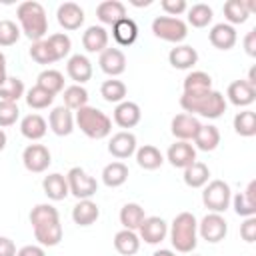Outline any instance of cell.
Wrapping results in <instances>:
<instances>
[{
  "label": "cell",
  "instance_id": "obj_31",
  "mask_svg": "<svg viewBox=\"0 0 256 256\" xmlns=\"http://www.w3.org/2000/svg\"><path fill=\"white\" fill-rule=\"evenodd\" d=\"M128 174H130L128 172V166L124 162L116 160V162H110V164L104 166V170H102V182L108 188H118V186H122L128 180Z\"/></svg>",
  "mask_w": 256,
  "mask_h": 256
},
{
  "label": "cell",
  "instance_id": "obj_40",
  "mask_svg": "<svg viewBox=\"0 0 256 256\" xmlns=\"http://www.w3.org/2000/svg\"><path fill=\"white\" fill-rule=\"evenodd\" d=\"M46 44H48V48H50V52H52V56H54L56 62L62 60V58H66V56L70 54V48H72V40H70V36L64 34V32L50 34V36L46 38Z\"/></svg>",
  "mask_w": 256,
  "mask_h": 256
},
{
  "label": "cell",
  "instance_id": "obj_33",
  "mask_svg": "<svg viewBox=\"0 0 256 256\" xmlns=\"http://www.w3.org/2000/svg\"><path fill=\"white\" fill-rule=\"evenodd\" d=\"M114 248L122 256H134L140 250V236L132 230H120L114 236Z\"/></svg>",
  "mask_w": 256,
  "mask_h": 256
},
{
  "label": "cell",
  "instance_id": "obj_35",
  "mask_svg": "<svg viewBox=\"0 0 256 256\" xmlns=\"http://www.w3.org/2000/svg\"><path fill=\"white\" fill-rule=\"evenodd\" d=\"M182 88H184V94L208 92V90H212V78H210V74H206V72H202V70H194V72H190V74L184 78Z\"/></svg>",
  "mask_w": 256,
  "mask_h": 256
},
{
  "label": "cell",
  "instance_id": "obj_16",
  "mask_svg": "<svg viewBox=\"0 0 256 256\" xmlns=\"http://www.w3.org/2000/svg\"><path fill=\"white\" fill-rule=\"evenodd\" d=\"M98 64H100V70L104 74L114 78V76H120L126 70V56L120 48H106L104 52H100Z\"/></svg>",
  "mask_w": 256,
  "mask_h": 256
},
{
  "label": "cell",
  "instance_id": "obj_45",
  "mask_svg": "<svg viewBox=\"0 0 256 256\" xmlns=\"http://www.w3.org/2000/svg\"><path fill=\"white\" fill-rule=\"evenodd\" d=\"M20 40V28L12 20H0V46H14Z\"/></svg>",
  "mask_w": 256,
  "mask_h": 256
},
{
  "label": "cell",
  "instance_id": "obj_9",
  "mask_svg": "<svg viewBox=\"0 0 256 256\" xmlns=\"http://www.w3.org/2000/svg\"><path fill=\"white\" fill-rule=\"evenodd\" d=\"M198 234L202 236V240L210 242V244H218L226 238L228 234V222L224 220L222 214L210 212L206 214L200 222H198Z\"/></svg>",
  "mask_w": 256,
  "mask_h": 256
},
{
  "label": "cell",
  "instance_id": "obj_58",
  "mask_svg": "<svg viewBox=\"0 0 256 256\" xmlns=\"http://www.w3.org/2000/svg\"><path fill=\"white\" fill-rule=\"evenodd\" d=\"M130 4H132V6H136V8H140V6H150V4H152V0H144V2H140V0H132Z\"/></svg>",
  "mask_w": 256,
  "mask_h": 256
},
{
  "label": "cell",
  "instance_id": "obj_59",
  "mask_svg": "<svg viewBox=\"0 0 256 256\" xmlns=\"http://www.w3.org/2000/svg\"><path fill=\"white\" fill-rule=\"evenodd\" d=\"M190 256H198V254H190Z\"/></svg>",
  "mask_w": 256,
  "mask_h": 256
},
{
  "label": "cell",
  "instance_id": "obj_5",
  "mask_svg": "<svg viewBox=\"0 0 256 256\" xmlns=\"http://www.w3.org/2000/svg\"><path fill=\"white\" fill-rule=\"evenodd\" d=\"M74 122L82 130V134L92 140H102L112 132V120L94 106H84L76 110Z\"/></svg>",
  "mask_w": 256,
  "mask_h": 256
},
{
  "label": "cell",
  "instance_id": "obj_7",
  "mask_svg": "<svg viewBox=\"0 0 256 256\" xmlns=\"http://www.w3.org/2000/svg\"><path fill=\"white\" fill-rule=\"evenodd\" d=\"M66 182H68V190L74 198L78 200H90L96 192H98V182L94 176H90L84 168L74 166L68 170L66 174Z\"/></svg>",
  "mask_w": 256,
  "mask_h": 256
},
{
  "label": "cell",
  "instance_id": "obj_51",
  "mask_svg": "<svg viewBox=\"0 0 256 256\" xmlns=\"http://www.w3.org/2000/svg\"><path fill=\"white\" fill-rule=\"evenodd\" d=\"M244 52H246L250 58L256 56V28H252V30L244 36Z\"/></svg>",
  "mask_w": 256,
  "mask_h": 256
},
{
  "label": "cell",
  "instance_id": "obj_42",
  "mask_svg": "<svg viewBox=\"0 0 256 256\" xmlns=\"http://www.w3.org/2000/svg\"><path fill=\"white\" fill-rule=\"evenodd\" d=\"M24 98H26V104H28L32 110H44V108H48V106L54 102V94H50L48 90H44V88H40V86H32V88L24 94Z\"/></svg>",
  "mask_w": 256,
  "mask_h": 256
},
{
  "label": "cell",
  "instance_id": "obj_37",
  "mask_svg": "<svg viewBox=\"0 0 256 256\" xmlns=\"http://www.w3.org/2000/svg\"><path fill=\"white\" fill-rule=\"evenodd\" d=\"M100 96L110 104H120L126 98V84L122 80H116V78L104 80L100 86Z\"/></svg>",
  "mask_w": 256,
  "mask_h": 256
},
{
  "label": "cell",
  "instance_id": "obj_20",
  "mask_svg": "<svg viewBox=\"0 0 256 256\" xmlns=\"http://www.w3.org/2000/svg\"><path fill=\"white\" fill-rule=\"evenodd\" d=\"M82 46L90 54H100L108 48V32L104 26H88L86 32L82 34Z\"/></svg>",
  "mask_w": 256,
  "mask_h": 256
},
{
  "label": "cell",
  "instance_id": "obj_13",
  "mask_svg": "<svg viewBox=\"0 0 256 256\" xmlns=\"http://www.w3.org/2000/svg\"><path fill=\"white\" fill-rule=\"evenodd\" d=\"M138 232L146 244H160L168 234V224L160 216H146L144 222L140 224Z\"/></svg>",
  "mask_w": 256,
  "mask_h": 256
},
{
  "label": "cell",
  "instance_id": "obj_49",
  "mask_svg": "<svg viewBox=\"0 0 256 256\" xmlns=\"http://www.w3.org/2000/svg\"><path fill=\"white\" fill-rule=\"evenodd\" d=\"M160 6L166 12V16H172V18H178L180 14H184L188 10V4L184 0H162Z\"/></svg>",
  "mask_w": 256,
  "mask_h": 256
},
{
  "label": "cell",
  "instance_id": "obj_4",
  "mask_svg": "<svg viewBox=\"0 0 256 256\" xmlns=\"http://www.w3.org/2000/svg\"><path fill=\"white\" fill-rule=\"evenodd\" d=\"M170 242L176 252L192 254L198 244V220L192 212H180L170 226Z\"/></svg>",
  "mask_w": 256,
  "mask_h": 256
},
{
  "label": "cell",
  "instance_id": "obj_44",
  "mask_svg": "<svg viewBox=\"0 0 256 256\" xmlns=\"http://www.w3.org/2000/svg\"><path fill=\"white\" fill-rule=\"evenodd\" d=\"M24 82L16 76H8V80L4 82V86H0V100L4 102H16L24 96Z\"/></svg>",
  "mask_w": 256,
  "mask_h": 256
},
{
  "label": "cell",
  "instance_id": "obj_48",
  "mask_svg": "<svg viewBox=\"0 0 256 256\" xmlns=\"http://www.w3.org/2000/svg\"><path fill=\"white\" fill-rule=\"evenodd\" d=\"M20 116V110H18V104L16 102H4L0 100V128H8L12 124H16Z\"/></svg>",
  "mask_w": 256,
  "mask_h": 256
},
{
  "label": "cell",
  "instance_id": "obj_14",
  "mask_svg": "<svg viewBox=\"0 0 256 256\" xmlns=\"http://www.w3.org/2000/svg\"><path fill=\"white\" fill-rule=\"evenodd\" d=\"M56 20L64 30H78L84 24V10L76 2H64L56 10Z\"/></svg>",
  "mask_w": 256,
  "mask_h": 256
},
{
  "label": "cell",
  "instance_id": "obj_26",
  "mask_svg": "<svg viewBox=\"0 0 256 256\" xmlns=\"http://www.w3.org/2000/svg\"><path fill=\"white\" fill-rule=\"evenodd\" d=\"M100 216V208L92 200H78V204L72 208V220L78 226H92Z\"/></svg>",
  "mask_w": 256,
  "mask_h": 256
},
{
  "label": "cell",
  "instance_id": "obj_52",
  "mask_svg": "<svg viewBox=\"0 0 256 256\" xmlns=\"http://www.w3.org/2000/svg\"><path fill=\"white\" fill-rule=\"evenodd\" d=\"M16 244L8 236H0V256H16Z\"/></svg>",
  "mask_w": 256,
  "mask_h": 256
},
{
  "label": "cell",
  "instance_id": "obj_34",
  "mask_svg": "<svg viewBox=\"0 0 256 256\" xmlns=\"http://www.w3.org/2000/svg\"><path fill=\"white\" fill-rule=\"evenodd\" d=\"M194 144L202 152L216 150L218 144H220V132H218V128L212 126V124H202L200 130H198V134L194 136Z\"/></svg>",
  "mask_w": 256,
  "mask_h": 256
},
{
  "label": "cell",
  "instance_id": "obj_43",
  "mask_svg": "<svg viewBox=\"0 0 256 256\" xmlns=\"http://www.w3.org/2000/svg\"><path fill=\"white\" fill-rule=\"evenodd\" d=\"M234 130L236 134L250 138L256 134V114L252 110H242L234 116Z\"/></svg>",
  "mask_w": 256,
  "mask_h": 256
},
{
  "label": "cell",
  "instance_id": "obj_53",
  "mask_svg": "<svg viewBox=\"0 0 256 256\" xmlns=\"http://www.w3.org/2000/svg\"><path fill=\"white\" fill-rule=\"evenodd\" d=\"M16 256H46L44 248L42 246H36V244H28V246H22Z\"/></svg>",
  "mask_w": 256,
  "mask_h": 256
},
{
  "label": "cell",
  "instance_id": "obj_46",
  "mask_svg": "<svg viewBox=\"0 0 256 256\" xmlns=\"http://www.w3.org/2000/svg\"><path fill=\"white\" fill-rule=\"evenodd\" d=\"M30 58L36 62V64H54V56L46 44V40H38V42H32L30 46Z\"/></svg>",
  "mask_w": 256,
  "mask_h": 256
},
{
  "label": "cell",
  "instance_id": "obj_24",
  "mask_svg": "<svg viewBox=\"0 0 256 256\" xmlns=\"http://www.w3.org/2000/svg\"><path fill=\"white\" fill-rule=\"evenodd\" d=\"M96 18L102 22V24H116L118 20L126 18V6L120 2V0H104L96 6Z\"/></svg>",
  "mask_w": 256,
  "mask_h": 256
},
{
  "label": "cell",
  "instance_id": "obj_15",
  "mask_svg": "<svg viewBox=\"0 0 256 256\" xmlns=\"http://www.w3.org/2000/svg\"><path fill=\"white\" fill-rule=\"evenodd\" d=\"M108 152L118 158V160H124V158H130L134 152H136V136L128 130H122V132H116L110 142H108Z\"/></svg>",
  "mask_w": 256,
  "mask_h": 256
},
{
  "label": "cell",
  "instance_id": "obj_22",
  "mask_svg": "<svg viewBox=\"0 0 256 256\" xmlns=\"http://www.w3.org/2000/svg\"><path fill=\"white\" fill-rule=\"evenodd\" d=\"M66 72L68 76L76 82V84H86L90 78H92V62L84 56V54H74L68 58V64H66Z\"/></svg>",
  "mask_w": 256,
  "mask_h": 256
},
{
  "label": "cell",
  "instance_id": "obj_29",
  "mask_svg": "<svg viewBox=\"0 0 256 256\" xmlns=\"http://www.w3.org/2000/svg\"><path fill=\"white\" fill-rule=\"evenodd\" d=\"M184 184L188 188H204L210 178V168L204 162H192L188 168H184Z\"/></svg>",
  "mask_w": 256,
  "mask_h": 256
},
{
  "label": "cell",
  "instance_id": "obj_30",
  "mask_svg": "<svg viewBox=\"0 0 256 256\" xmlns=\"http://www.w3.org/2000/svg\"><path fill=\"white\" fill-rule=\"evenodd\" d=\"M134 154H136V162H138V166L144 168V170H156V168H160V166L164 164V156H162V152H160L156 146H152V144H144V146H140Z\"/></svg>",
  "mask_w": 256,
  "mask_h": 256
},
{
  "label": "cell",
  "instance_id": "obj_41",
  "mask_svg": "<svg viewBox=\"0 0 256 256\" xmlns=\"http://www.w3.org/2000/svg\"><path fill=\"white\" fill-rule=\"evenodd\" d=\"M186 12H188V24L194 26V28H206L212 22V18H214L212 8L208 4H202V2L200 4H194Z\"/></svg>",
  "mask_w": 256,
  "mask_h": 256
},
{
  "label": "cell",
  "instance_id": "obj_18",
  "mask_svg": "<svg viewBox=\"0 0 256 256\" xmlns=\"http://www.w3.org/2000/svg\"><path fill=\"white\" fill-rule=\"evenodd\" d=\"M226 96H228L230 104H234L238 108H246V106H250L256 100V88L250 86L246 80H234L228 86Z\"/></svg>",
  "mask_w": 256,
  "mask_h": 256
},
{
  "label": "cell",
  "instance_id": "obj_56",
  "mask_svg": "<svg viewBox=\"0 0 256 256\" xmlns=\"http://www.w3.org/2000/svg\"><path fill=\"white\" fill-rule=\"evenodd\" d=\"M152 256H176L172 250H166V248H160V250H156Z\"/></svg>",
  "mask_w": 256,
  "mask_h": 256
},
{
  "label": "cell",
  "instance_id": "obj_19",
  "mask_svg": "<svg viewBox=\"0 0 256 256\" xmlns=\"http://www.w3.org/2000/svg\"><path fill=\"white\" fill-rule=\"evenodd\" d=\"M48 124H50V130L56 134V136H68L72 134L74 130V116H72V110H68L66 106H56L52 108L50 116H48Z\"/></svg>",
  "mask_w": 256,
  "mask_h": 256
},
{
  "label": "cell",
  "instance_id": "obj_28",
  "mask_svg": "<svg viewBox=\"0 0 256 256\" xmlns=\"http://www.w3.org/2000/svg\"><path fill=\"white\" fill-rule=\"evenodd\" d=\"M46 130H48V124L46 120L40 116V114H28L20 120V132L24 138L28 140H40L46 136Z\"/></svg>",
  "mask_w": 256,
  "mask_h": 256
},
{
  "label": "cell",
  "instance_id": "obj_32",
  "mask_svg": "<svg viewBox=\"0 0 256 256\" xmlns=\"http://www.w3.org/2000/svg\"><path fill=\"white\" fill-rule=\"evenodd\" d=\"M146 214H144V208L136 202H128L120 208V224L126 228V230H132L136 232L140 228V224L144 222Z\"/></svg>",
  "mask_w": 256,
  "mask_h": 256
},
{
  "label": "cell",
  "instance_id": "obj_36",
  "mask_svg": "<svg viewBox=\"0 0 256 256\" xmlns=\"http://www.w3.org/2000/svg\"><path fill=\"white\" fill-rule=\"evenodd\" d=\"M36 86H40V88H44V90H48L50 94L56 96L58 92L64 90V76H62V72H58V70L46 68V70H42V72L38 74Z\"/></svg>",
  "mask_w": 256,
  "mask_h": 256
},
{
  "label": "cell",
  "instance_id": "obj_10",
  "mask_svg": "<svg viewBox=\"0 0 256 256\" xmlns=\"http://www.w3.org/2000/svg\"><path fill=\"white\" fill-rule=\"evenodd\" d=\"M22 164H24V168L28 172L40 174V172L48 170V166L52 164L50 150L44 144H30L22 152Z\"/></svg>",
  "mask_w": 256,
  "mask_h": 256
},
{
  "label": "cell",
  "instance_id": "obj_1",
  "mask_svg": "<svg viewBox=\"0 0 256 256\" xmlns=\"http://www.w3.org/2000/svg\"><path fill=\"white\" fill-rule=\"evenodd\" d=\"M30 224L34 230V238L40 242V246H58L64 230L60 224L58 210L52 204H36L30 212Z\"/></svg>",
  "mask_w": 256,
  "mask_h": 256
},
{
  "label": "cell",
  "instance_id": "obj_25",
  "mask_svg": "<svg viewBox=\"0 0 256 256\" xmlns=\"http://www.w3.org/2000/svg\"><path fill=\"white\" fill-rule=\"evenodd\" d=\"M42 190H44V194H46L50 200H54V202L64 200V198L70 194L66 176H62V174H58V172H52V174L44 176V180H42Z\"/></svg>",
  "mask_w": 256,
  "mask_h": 256
},
{
  "label": "cell",
  "instance_id": "obj_57",
  "mask_svg": "<svg viewBox=\"0 0 256 256\" xmlns=\"http://www.w3.org/2000/svg\"><path fill=\"white\" fill-rule=\"evenodd\" d=\"M6 142H8V138H6V132L0 128V152L6 148Z\"/></svg>",
  "mask_w": 256,
  "mask_h": 256
},
{
  "label": "cell",
  "instance_id": "obj_47",
  "mask_svg": "<svg viewBox=\"0 0 256 256\" xmlns=\"http://www.w3.org/2000/svg\"><path fill=\"white\" fill-rule=\"evenodd\" d=\"M232 206H234V212L242 218H250L256 214V202L248 200L244 192H238L234 198H232Z\"/></svg>",
  "mask_w": 256,
  "mask_h": 256
},
{
  "label": "cell",
  "instance_id": "obj_54",
  "mask_svg": "<svg viewBox=\"0 0 256 256\" xmlns=\"http://www.w3.org/2000/svg\"><path fill=\"white\" fill-rule=\"evenodd\" d=\"M6 80H8V72H6V56L0 52V86H4Z\"/></svg>",
  "mask_w": 256,
  "mask_h": 256
},
{
  "label": "cell",
  "instance_id": "obj_50",
  "mask_svg": "<svg viewBox=\"0 0 256 256\" xmlns=\"http://www.w3.org/2000/svg\"><path fill=\"white\" fill-rule=\"evenodd\" d=\"M240 236L244 242H254L256 240V218L250 216L240 224Z\"/></svg>",
  "mask_w": 256,
  "mask_h": 256
},
{
  "label": "cell",
  "instance_id": "obj_23",
  "mask_svg": "<svg viewBox=\"0 0 256 256\" xmlns=\"http://www.w3.org/2000/svg\"><path fill=\"white\" fill-rule=\"evenodd\" d=\"M140 118H142V112L136 102L124 100V102L116 104V108H114V122L120 128H134L140 122Z\"/></svg>",
  "mask_w": 256,
  "mask_h": 256
},
{
  "label": "cell",
  "instance_id": "obj_6",
  "mask_svg": "<svg viewBox=\"0 0 256 256\" xmlns=\"http://www.w3.org/2000/svg\"><path fill=\"white\" fill-rule=\"evenodd\" d=\"M202 202L210 212H216V214L226 212L232 202V192H230L228 182L210 180L202 190Z\"/></svg>",
  "mask_w": 256,
  "mask_h": 256
},
{
  "label": "cell",
  "instance_id": "obj_55",
  "mask_svg": "<svg viewBox=\"0 0 256 256\" xmlns=\"http://www.w3.org/2000/svg\"><path fill=\"white\" fill-rule=\"evenodd\" d=\"M246 82H248L250 86H254V88H256V68H250V72H248V78H246Z\"/></svg>",
  "mask_w": 256,
  "mask_h": 256
},
{
  "label": "cell",
  "instance_id": "obj_17",
  "mask_svg": "<svg viewBox=\"0 0 256 256\" xmlns=\"http://www.w3.org/2000/svg\"><path fill=\"white\" fill-rule=\"evenodd\" d=\"M208 40L218 50H230V48H234V44L238 40V34H236L234 26H230L226 22H220V24L212 26V30L208 32Z\"/></svg>",
  "mask_w": 256,
  "mask_h": 256
},
{
  "label": "cell",
  "instance_id": "obj_11",
  "mask_svg": "<svg viewBox=\"0 0 256 256\" xmlns=\"http://www.w3.org/2000/svg\"><path fill=\"white\" fill-rule=\"evenodd\" d=\"M200 120L192 114H176L170 122V130L174 134L176 140H182V142H190L194 140V136L198 134L200 130Z\"/></svg>",
  "mask_w": 256,
  "mask_h": 256
},
{
  "label": "cell",
  "instance_id": "obj_8",
  "mask_svg": "<svg viewBox=\"0 0 256 256\" xmlns=\"http://www.w3.org/2000/svg\"><path fill=\"white\" fill-rule=\"evenodd\" d=\"M152 32L156 38L164 40V42H182L188 36V26L184 20L180 18H172V16H158L152 20Z\"/></svg>",
  "mask_w": 256,
  "mask_h": 256
},
{
  "label": "cell",
  "instance_id": "obj_21",
  "mask_svg": "<svg viewBox=\"0 0 256 256\" xmlns=\"http://www.w3.org/2000/svg\"><path fill=\"white\" fill-rule=\"evenodd\" d=\"M168 62L176 70H188L198 62V52L188 44H178L168 52Z\"/></svg>",
  "mask_w": 256,
  "mask_h": 256
},
{
  "label": "cell",
  "instance_id": "obj_27",
  "mask_svg": "<svg viewBox=\"0 0 256 256\" xmlns=\"http://www.w3.org/2000/svg\"><path fill=\"white\" fill-rule=\"evenodd\" d=\"M112 36L120 46H132L138 38V26L132 18H122L116 24H112Z\"/></svg>",
  "mask_w": 256,
  "mask_h": 256
},
{
  "label": "cell",
  "instance_id": "obj_38",
  "mask_svg": "<svg viewBox=\"0 0 256 256\" xmlns=\"http://www.w3.org/2000/svg\"><path fill=\"white\" fill-rule=\"evenodd\" d=\"M64 92V106L68 110H80L84 106H88V90L80 84H72L68 88L62 90Z\"/></svg>",
  "mask_w": 256,
  "mask_h": 256
},
{
  "label": "cell",
  "instance_id": "obj_39",
  "mask_svg": "<svg viewBox=\"0 0 256 256\" xmlns=\"http://www.w3.org/2000/svg\"><path fill=\"white\" fill-rule=\"evenodd\" d=\"M224 18H226V24H230V26L244 24L250 18V12H248L244 0H228L224 4Z\"/></svg>",
  "mask_w": 256,
  "mask_h": 256
},
{
  "label": "cell",
  "instance_id": "obj_12",
  "mask_svg": "<svg viewBox=\"0 0 256 256\" xmlns=\"http://www.w3.org/2000/svg\"><path fill=\"white\" fill-rule=\"evenodd\" d=\"M166 160L174 166V168H188L192 162H196V148L190 142H182L176 140L174 144H170L168 152H166Z\"/></svg>",
  "mask_w": 256,
  "mask_h": 256
},
{
  "label": "cell",
  "instance_id": "obj_3",
  "mask_svg": "<svg viewBox=\"0 0 256 256\" xmlns=\"http://www.w3.org/2000/svg\"><path fill=\"white\" fill-rule=\"evenodd\" d=\"M16 18L20 22V32L32 42L44 40L48 32V16L40 2L26 0L16 8Z\"/></svg>",
  "mask_w": 256,
  "mask_h": 256
},
{
  "label": "cell",
  "instance_id": "obj_2",
  "mask_svg": "<svg viewBox=\"0 0 256 256\" xmlns=\"http://www.w3.org/2000/svg\"><path fill=\"white\" fill-rule=\"evenodd\" d=\"M180 106L188 114H198L204 118H220L226 112V98L218 90H208L200 94H182L180 96Z\"/></svg>",
  "mask_w": 256,
  "mask_h": 256
}]
</instances>
